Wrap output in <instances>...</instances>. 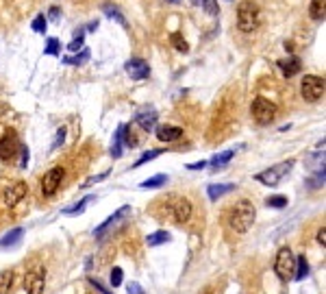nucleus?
<instances>
[{
    "mask_svg": "<svg viewBox=\"0 0 326 294\" xmlns=\"http://www.w3.org/2000/svg\"><path fill=\"white\" fill-rule=\"evenodd\" d=\"M29 194V188H26V183H22V181H18V183H13L11 188L4 190V205L7 207H16L18 203H20L24 196Z\"/></svg>",
    "mask_w": 326,
    "mask_h": 294,
    "instance_id": "12",
    "label": "nucleus"
},
{
    "mask_svg": "<svg viewBox=\"0 0 326 294\" xmlns=\"http://www.w3.org/2000/svg\"><path fill=\"white\" fill-rule=\"evenodd\" d=\"M254 216H257L254 205L250 203V200H239V203L231 209V214H228V225H231V229L235 233H246L253 227Z\"/></svg>",
    "mask_w": 326,
    "mask_h": 294,
    "instance_id": "1",
    "label": "nucleus"
},
{
    "mask_svg": "<svg viewBox=\"0 0 326 294\" xmlns=\"http://www.w3.org/2000/svg\"><path fill=\"white\" fill-rule=\"evenodd\" d=\"M128 294H146V292H144V288L139 286V283H130V286H128Z\"/></svg>",
    "mask_w": 326,
    "mask_h": 294,
    "instance_id": "41",
    "label": "nucleus"
},
{
    "mask_svg": "<svg viewBox=\"0 0 326 294\" xmlns=\"http://www.w3.org/2000/svg\"><path fill=\"white\" fill-rule=\"evenodd\" d=\"M124 70H127V74L130 78H135V81H144L150 74V68H148V63L144 59H128L124 63Z\"/></svg>",
    "mask_w": 326,
    "mask_h": 294,
    "instance_id": "10",
    "label": "nucleus"
},
{
    "mask_svg": "<svg viewBox=\"0 0 326 294\" xmlns=\"http://www.w3.org/2000/svg\"><path fill=\"white\" fill-rule=\"evenodd\" d=\"M207 166V161H198V163H189V170H202V168Z\"/></svg>",
    "mask_w": 326,
    "mask_h": 294,
    "instance_id": "43",
    "label": "nucleus"
},
{
    "mask_svg": "<svg viewBox=\"0 0 326 294\" xmlns=\"http://www.w3.org/2000/svg\"><path fill=\"white\" fill-rule=\"evenodd\" d=\"M165 2H170V4H176V2H179V0H165Z\"/></svg>",
    "mask_w": 326,
    "mask_h": 294,
    "instance_id": "47",
    "label": "nucleus"
},
{
    "mask_svg": "<svg viewBox=\"0 0 326 294\" xmlns=\"http://www.w3.org/2000/svg\"><path fill=\"white\" fill-rule=\"evenodd\" d=\"M278 68H281V72L290 78V77H296V74L300 72L302 65H300V59L298 57H287V59H281V61H278Z\"/></svg>",
    "mask_w": 326,
    "mask_h": 294,
    "instance_id": "16",
    "label": "nucleus"
},
{
    "mask_svg": "<svg viewBox=\"0 0 326 294\" xmlns=\"http://www.w3.org/2000/svg\"><path fill=\"white\" fill-rule=\"evenodd\" d=\"M83 41H85V29H78V33L74 35V39L70 41V46H68V48L72 50V53H76V50L83 46Z\"/></svg>",
    "mask_w": 326,
    "mask_h": 294,
    "instance_id": "32",
    "label": "nucleus"
},
{
    "mask_svg": "<svg viewBox=\"0 0 326 294\" xmlns=\"http://www.w3.org/2000/svg\"><path fill=\"white\" fill-rule=\"evenodd\" d=\"M253 118L257 120V124H270L276 118V105L268 98L257 96L253 100Z\"/></svg>",
    "mask_w": 326,
    "mask_h": 294,
    "instance_id": "5",
    "label": "nucleus"
},
{
    "mask_svg": "<svg viewBox=\"0 0 326 294\" xmlns=\"http://www.w3.org/2000/svg\"><path fill=\"white\" fill-rule=\"evenodd\" d=\"M91 200H94V196H85V198L78 200L76 205H72V207H65V209H63V214H65V216H78V214L85 212V207L91 203Z\"/></svg>",
    "mask_w": 326,
    "mask_h": 294,
    "instance_id": "23",
    "label": "nucleus"
},
{
    "mask_svg": "<svg viewBox=\"0 0 326 294\" xmlns=\"http://www.w3.org/2000/svg\"><path fill=\"white\" fill-rule=\"evenodd\" d=\"M233 157H235V151H224V153H220V155L213 157V159L209 161V163H211L213 168H222V166H226V163L231 161Z\"/></svg>",
    "mask_w": 326,
    "mask_h": 294,
    "instance_id": "26",
    "label": "nucleus"
},
{
    "mask_svg": "<svg viewBox=\"0 0 326 294\" xmlns=\"http://www.w3.org/2000/svg\"><path fill=\"white\" fill-rule=\"evenodd\" d=\"M233 190H235V185H233V183H211L207 188V194H209V198H211V200H217V198H222L224 194L233 192Z\"/></svg>",
    "mask_w": 326,
    "mask_h": 294,
    "instance_id": "17",
    "label": "nucleus"
},
{
    "mask_svg": "<svg viewBox=\"0 0 326 294\" xmlns=\"http://www.w3.org/2000/svg\"><path fill=\"white\" fill-rule=\"evenodd\" d=\"M305 277H309V261H307L305 255H298V257H296V270H293V279H296V281H302Z\"/></svg>",
    "mask_w": 326,
    "mask_h": 294,
    "instance_id": "21",
    "label": "nucleus"
},
{
    "mask_svg": "<svg viewBox=\"0 0 326 294\" xmlns=\"http://www.w3.org/2000/svg\"><path fill=\"white\" fill-rule=\"evenodd\" d=\"M102 11H105V16H109L111 20H115V22H118V24H122L124 29H127V26H128V24H127V18H124V13L120 11L118 7H113V4H111V2L102 4Z\"/></svg>",
    "mask_w": 326,
    "mask_h": 294,
    "instance_id": "20",
    "label": "nucleus"
},
{
    "mask_svg": "<svg viewBox=\"0 0 326 294\" xmlns=\"http://www.w3.org/2000/svg\"><path fill=\"white\" fill-rule=\"evenodd\" d=\"M265 205H268V207H274V209H283V207H287V196H281V194L270 196V198L265 200Z\"/></svg>",
    "mask_w": 326,
    "mask_h": 294,
    "instance_id": "29",
    "label": "nucleus"
},
{
    "mask_svg": "<svg viewBox=\"0 0 326 294\" xmlns=\"http://www.w3.org/2000/svg\"><path fill=\"white\" fill-rule=\"evenodd\" d=\"M90 283H91V286H94V288H96V290H98V292H102V294H113V292H109V290H107V288H105V286H102V283H100V281H98V279H94V277H90Z\"/></svg>",
    "mask_w": 326,
    "mask_h": 294,
    "instance_id": "39",
    "label": "nucleus"
},
{
    "mask_svg": "<svg viewBox=\"0 0 326 294\" xmlns=\"http://www.w3.org/2000/svg\"><path fill=\"white\" fill-rule=\"evenodd\" d=\"M63 139H65V129H59V131H57V137H54V142H53V151L61 146Z\"/></svg>",
    "mask_w": 326,
    "mask_h": 294,
    "instance_id": "38",
    "label": "nucleus"
},
{
    "mask_svg": "<svg viewBox=\"0 0 326 294\" xmlns=\"http://www.w3.org/2000/svg\"><path fill=\"white\" fill-rule=\"evenodd\" d=\"M22 235H24V231H22L20 227L11 229L9 233H4V235L0 237V249H9V246H16L18 242L22 240Z\"/></svg>",
    "mask_w": 326,
    "mask_h": 294,
    "instance_id": "18",
    "label": "nucleus"
},
{
    "mask_svg": "<svg viewBox=\"0 0 326 294\" xmlns=\"http://www.w3.org/2000/svg\"><path fill=\"white\" fill-rule=\"evenodd\" d=\"M124 127L127 124H120L118 131H115L113 135V146H111V155L118 159V157H122V148H124Z\"/></svg>",
    "mask_w": 326,
    "mask_h": 294,
    "instance_id": "19",
    "label": "nucleus"
},
{
    "mask_svg": "<svg viewBox=\"0 0 326 294\" xmlns=\"http://www.w3.org/2000/svg\"><path fill=\"white\" fill-rule=\"evenodd\" d=\"M170 233L167 231H155V233H150V235L146 237V244L148 246H159V244H165V242H170Z\"/></svg>",
    "mask_w": 326,
    "mask_h": 294,
    "instance_id": "24",
    "label": "nucleus"
},
{
    "mask_svg": "<svg viewBox=\"0 0 326 294\" xmlns=\"http://www.w3.org/2000/svg\"><path fill=\"white\" fill-rule=\"evenodd\" d=\"M57 16H59V9L53 7V9H50V18H57Z\"/></svg>",
    "mask_w": 326,
    "mask_h": 294,
    "instance_id": "45",
    "label": "nucleus"
},
{
    "mask_svg": "<svg viewBox=\"0 0 326 294\" xmlns=\"http://www.w3.org/2000/svg\"><path fill=\"white\" fill-rule=\"evenodd\" d=\"M165 183H167V175H155V176H150V179L142 181V185H139V188L152 190V188H161V185H165Z\"/></svg>",
    "mask_w": 326,
    "mask_h": 294,
    "instance_id": "25",
    "label": "nucleus"
},
{
    "mask_svg": "<svg viewBox=\"0 0 326 294\" xmlns=\"http://www.w3.org/2000/svg\"><path fill=\"white\" fill-rule=\"evenodd\" d=\"M181 135H183V129L172 127V124H163V127L157 129V137H159L161 142H176Z\"/></svg>",
    "mask_w": 326,
    "mask_h": 294,
    "instance_id": "15",
    "label": "nucleus"
},
{
    "mask_svg": "<svg viewBox=\"0 0 326 294\" xmlns=\"http://www.w3.org/2000/svg\"><path fill=\"white\" fill-rule=\"evenodd\" d=\"M261 24V11L254 2L244 0L237 4V29L241 33H253Z\"/></svg>",
    "mask_w": 326,
    "mask_h": 294,
    "instance_id": "2",
    "label": "nucleus"
},
{
    "mask_svg": "<svg viewBox=\"0 0 326 294\" xmlns=\"http://www.w3.org/2000/svg\"><path fill=\"white\" fill-rule=\"evenodd\" d=\"M322 185H324V168H320L313 179L309 181V188H322Z\"/></svg>",
    "mask_w": 326,
    "mask_h": 294,
    "instance_id": "36",
    "label": "nucleus"
},
{
    "mask_svg": "<svg viewBox=\"0 0 326 294\" xmlns=\"http://www.w3.org/2000/svg\"><path fill=\"white\" fill-rule=\"evenodd\" d=\"M318 242L322 244V249L326 246V227H322V229L318 231Z\"/></svg>",
    "mask_w": 326,
    "mask_h": 294,
    "instance_id": "42",
    "label": "nucleus"
},
{
    "mask_svg": "<svg viewBox=\"0 0 326 294\" xmlns=\"http://www.w3.org/2000/svg\"><path fill=\"white\" fill-rule=\"evenodd\" d=\"M20 155H22L20 168H26V163H29V148H26V146H20Z\"/></svg>",
    "mask_w": 326,
    "mask_h": 294,
    "instance_id": "40",
    "label": "nucleus"
},
{
    "mask_svg": "<svg viewBox=\"0 0 326 294\" xmlns=\"http://www.w3.org/2000/svg\"><path fill=\"white\" fill-rule=\"evenodd\" d=\"M302 98L309 102H318L320 98L324 96V78L322 77H315V74H307L302 78V85H300Z\"/></svg>",
    "mask_w": 326,
    "mask_h": 294,
    "instance_id": "6",
    "label": "nucleus"
},
{
    "mask_svg": "<svg viewBox=\"0 0 326 294\" xmlns=\"http://www.w3.org/2000/svg\"><path fill=\"white\" fill-rule=\"evenodd\" d=\"M172 216L176 222H187L192 218V203L187 198H172Z\"/></svg>",
    "mask_w": 326,
    "mask_h": 294,
    "instance_id": "11",
    "label": "nucleus"
},
{
    "mask_svg": "<svg viewBox=\"0 0 326 294\" xmlns=\"http://www.w3.org/2000/svg\"><path fill=\"white\" fill-rule=\"evenodd\" d=\"M291 168H293V159H287V161H281V163H276V166L268 168V170L259 172L254 179H257L259 183L268 185V188H274V185H278L287 175H290Z\"/></svg>",
    "mask_w": 326,
    "mask_h": 294,
    "instance_id": "4",
    "label": "nucleus"
},
{
    "mask_svg": "<svg viewBox=\"0 0 326 294\" xmlns=\"http://www.w3.org/2000/svg\"><path fill=\"white\" fill-rule=\"evenodd\" d=\"M293 270H296V255L290 251V246H283L274 259V273L278 274L281 281H290L293 279Z\"/></svg>",
    "mask_w": 326,
    "mask_h": 294,
    "instance_id": "3",
    "label": "nucleus"
},
{
    "mask_svg": "<svg viewBox=\"0 0 326 294\" xmlns=\"http://www.w3.org/2000/svg\"><path fill=\"white\" fill-rule=\"evenodd\" d=\"M87 59H90V50L83 48L78 55H74V57H65L63 61H65V63H70V65H81V63H85Z\"/></svg>",
    "mask_w": 326,
    "mask_h": 294,
    "instance_id": "28",
    "label": "nucleus"
},
{
    "mask_svg": "<svg viewBox=\"0 0 326 294\" xmlns=\"http://www.w3.org/2000/svg\"><path fill=\"white\" fill-rule=\"evenodd\" d=\"M172 44H174V48L179 50V53H187V50H189V44L179 35V33H176V35H172Z\"/></svg>",
    "mask_w": 326,
    "mask_h": 294,
    "instance_id": "34",
    "label": "nucleus"
},
{
    "mask_svg": "<svg viewBox=\"0 0 326 294\" xmlns=\"http://www.w3.org/2000/svg\"><path fill=\"white\" fill-rule=\"evenodd\" d=\"M202 7L207 9V13H211V16H217L220 13V7H217V0H204Z\"/></svg>",
    "mask_w": 326,
    "mask_h": 294,
    "instance_id": "37",
    "label": "nucleus"
},
{
    "mask_svg": "<svg viewBox=\"0 0 326 294\" xmlns=\"http://www.w3.org/2000/svg\"><path fill=\"white\" fill-rule=\"evenodd\" d=\"M105 176H107V172H105V175H98V176H91V179H90V181H87V183H85V185H91V183H98V181H102V179H105Z\"/></svg>",
    "mask_w": 326,
    "mask_h": 294,
    "instance_id": "44",
    "label": "nucleus"
},
{
    "mask_svg": "<svg viewBox=\"0 0 326 294\" xmlns=\"http://www.w3.org/2000/svg\"><path fill=\"white\" fill-rule=\"evenodd\" d=\"M128 214H130V205H124V207H120V209H118V212H115V214H113V216H109V218H107V220H105V222H102V225H100V227H98V229H96V231H94V235H96V237H102V235H105V233H107V231H109V229H111V227H113V225H115V222H118V220H122V218H127V216H128Z\"/></svg>",
    "mask_w": 326,
    "mask_h": 294,
    "instance_id": "13",
    "label": "nucleus"
},
{
    "mask_svg": "<svg viewBox=\"0 0 326 294\" xmlns=\"http://www.w3.org/2000/svg\"><path fill=\"white\" fill-rule=\"evenodd\" d=\"M20 139H18L16 131H7V133L0 137V159L2 161H9L20 153Z\"/></svg>",
    "mask_w": 326,
    "mask_h": 294,
    "instance_id": "8",
    "label": "nucleus"
},
{
    "mask_svg": "<svg viewBox=\"0 0 326 294\" xmlns=\"http://www.w3.org/2000/svg\"><path fill=\"white\" fill-rule=\"evenodd\" d=\"M13 286V273L11 270H4V273H0V294H7L11 290Z\"/></svg>",
    "mask_w": 326,
    "mask_h": 294,
    "instance_id": "27",
    "label": "nucleus"
},
{
    "mask_svg": "<svg viewBox=\"0 0 326 294\" xmlns=\"http://www.w3.org/2000/svg\"><path fill=\"white\" fill-rule=\"evenodd\" d=\"M192 2H194V4H202L204 0H192Z\"/></svg>",
    "mask_w": 326,
    "mask_h": 294,
    "instance_id": "46",
    "label": "nucleus"
},
{
    "mask_svg": "<svg viewBox=\"0 0 326 294\" xmlns=\"http://www.w3.org/2000/svg\"><path fill=\"white\" fill-rule=\"evenodd\" d=\"M63 176H65V170H63L61 166L50 168V170L44 175V179H41V194H44V196H53L59 188H61Z\"/></svg>",
    "mask_w": 326,
    "mask_h": 294,
    "instance_id": "7",
    "label": "nucleus"
},
{
    "mask_svg": "<svg viewBox=\"0 0 326 294\" xmlns=\"http://www.w3.org/2000/svg\"><path fill=\"white\" fill-rule=\"evenodd\" d=\"M161 148H155V151H148V153H144V155L142 157H139V159L137 161H135V166L133 168H139V166H144V163H148V161H152V159H155V157H159L161 155Z\"/></svg>",
    "mask_w": 326,
    "mask_h": 294,
    "instance_id": "30",
    "label": "nucleus"
},
{
    "mask_svg": "<svg viewBox=\"0 0 326 294\" xmlns=\"http://www.w3.org/2000/svg\"><path fill=\"white\" fill-rule=\"evenodd\" d=\"M309 13L315 22H322L326 18V0H311V7Z\"/></svg>",
    "mask_w": 326,
    "mask_h": 294,
    "instance_id": "22",
    "label": "nucleus"
},
{
    "mask_svg": "<svg viewBox=\"0 0 326 294\" xmlns=\"http://www.w3.org/2000/svg\"><path fill=\"white\" fill-rule=\"evenodd\" d=\"M44 53L46 55H59L61 53V41H59L57 37H50L48 44H46V48H44Z\"/></svg>",
    "mask_w": 326,
    "mask_h": 294,
    "instance_id": "31",
    "label": "nucleus"
},
{
    "mask_svg": "<svg viewBox=\"0 0 326 294\" xmlns=\"http://www.w3.org/2000/svg\"><path fill=\"white\" fill-rule=\"evenodd\" d=\"M46 288V270L44 268H33L26 277V292L29 294H44Z\"/></svg>",
    "mask_w": 326,
    "mask_h": 294,
    "instance_id": "9",
    "label": "nucleus"
},
{
    "mask_svg": "<svg viewBox=\"0 0 326 294\" xmlns=\"http://www.w3.org/2000/svg\"><path fill=\"white\" fill-rule=\"evenodd\" d=\"M48 18L46 16H37L35 20H33V31L35 33H46V29H48Z\"/></svg>",
    "mask_w": 326,
    "mask_h": 294,
    "instance_id": "33",
    "label": "nucleus"
},
{
    "mask_svg": "<svg viewBox=\"0 0 326 294\" xmlns=\"http://www.w3.org/2000/svg\"><path fill=\"white\" fill-rule=\"evenodd\" d=\"M122 268L120 266H115L113 270H111V286L113 288H118V286H122Z\"/></svg>",
    "mask_w": 326,
    "mask_h": 294,
    "instance_id": "35",
    "label": "nucleus"
},
{
    "mask_svg": "<svg viewBox=\"0 0 326 294\" xmlns=\"http://www.w3.org/2000/svg\"><path fill=\"white\" fill-rule=\"evenodd\" d=\"M135 122H137L144 131H152L155 124H157V111L152 109V107H146V109H142L137 116H135Z\"/></svg>",
    "mask_w": 326,
    "mask_h": 294,
    "instance_id": "14",
    "label": "nucleus"
}]
</instances>
